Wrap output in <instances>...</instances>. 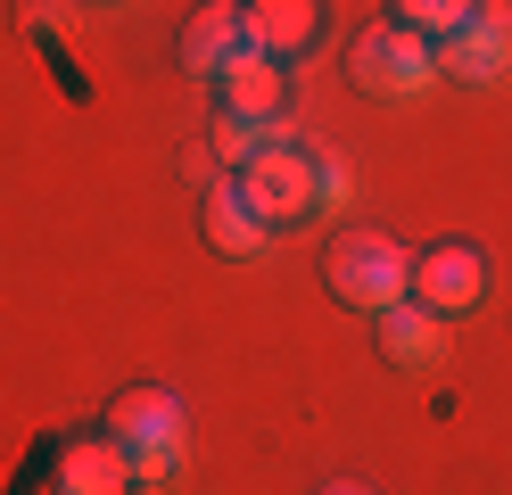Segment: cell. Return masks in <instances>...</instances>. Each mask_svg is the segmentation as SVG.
Here are the masks:
<instances>
[{
    "label": "cell",
    "mask_w": 512,
    "mask_h": 495,
    "mask_svg": "<svg viewBox=\"0 0 512 495\" xmlns=\"http://www.w3.org/2000/svg\"><path fill=\"white\" fill-rule=\"evenodd\" d=\"M108 438L133 454V479L141 487H166L174 462H182V446H190V413H182L174 388H124L116 405H108Z\"/></svg>",
    "instance_id": "cell-1"
},
{
    "label": "cell",
    "mask_w": 512,
    "mask_h": 495,
    "mask_svg": "<svg viewBox=\"0 0 512 495\" xmlns=\"http://www.w3.org/2000/svg\"><path fill=\"white\" fill-rule=\"evenodd\" d=\"M347 75H356V91H372V99H413V91L438 83V42L413 33V25H397V17H380V25L356 33Z\"/></svg>",
    "instance_id": "cell-2"
},
{
    "label": "cell",
    "mask_w": 512,
    "mask_h": 495,
    "mask_svg": "<svg viewBox=\"0 0 512 495\" xmlns=\"http://www.w3.org/2000/svg\"><path fill=\"white\" fill-rule=\"evenodd\" d=\"M323 273H331V289L347 297V306L380 314V306H397V297L413 289V256L389 240V231H347V240H331Z\"/></svg>",
    "instance_id": "cell-3"
},
{
    "label": "cell",
    "mask_w": 512,
    "mask_h": 495,
    "mask_svg": "<svg viewBox=\"0 0 512 495\" xmlns=\"http://www.w3.org/2000/svg\"><path fill=\"white\" fill-rule=\"evenodd\" d=\"M232 182H240V198L256 207V223H265V231L306 223V215H314V157H306V149H290V141H265V149H256Z\"/></svg>",
    "instance_id": "cell-4"
},
{
    "label": "cell",
    "mask_w": 512,
    "mask_h": 495,
    "mask_svg": "<svg viewBox=\"0 0 512 495\" xmlns=\"http://www.w3.org/2000/svg\"><path fill=\"white\" fill-rule=\"evenodd\" d=\"M438 75L455 83H504L512 75V0H479L463 33L438 42Z\"/></svg>",
    "instance_id": "cell-5"
},
{
    "label": "cell",
    "mask_w": 512,
    "mask_h": 495,
    "mask_svg": "<svg viewBox=\"0 0 512 495\" xmlns=\"http://www.w3.org/2000/svg\"><path fill=\"white\" fill-rule=\"evenodd\" d=\"M405 297H422L438 322H455V314H471L479 297H488V256H479L471 240L422 248V256H413V289H405Z\"/></svg>",
    "instance_id": "cell-6"
},
{
    "label": "cell",
    "mask_w": 512,
    "mask_h": 495,
    "mask_svg": "<svg viewBox=\"0 0 512 495\" xmlns=\"http://www.w3.org/2000/svg\"><path fill=\"white\" fill-rule=\"evenodd\" d=\"M323 0H240V42L265 50V58H306L314 42H323Z\"/></svg>",
    "instance_id": "cell-7"
},
{
    "label": "cell",
    "mask_w": 512,
    "mask_h": 495,
    "mask_svg": "<svg viewBox=\"0 0 512 495\" xmlns=\"http://www.w3.org/2000/svg\"><path fill=\"white\" fill-rule=\"evenodd\" d=\"M281 108H290V66H281V58H265V50H240V58L215 75V116L273 124Z\"/></svg>",
    "instance_id": "cell-8"
},
{
    "label": "cell",
    "mask_w": 512,
    "mask_h": 495,
    "mask_svg": "<svg viewBox=\"0 0 512 495\" xmlns=\"http://www.w3.org/2000/svg\"><path fill=\"white\" fill-rule=\"evenodd\" d=\"M133 454H124L108 429H91V438H67L58 446V495H133Z\"/></svg>",
    "instance_id": "cell-9"
},
{
    "label": "cell",
    "mask_w": 512,
    "mask_h": 495,
    "mask_svg": "<svg viewBox=\"0 0 512 495\" xmlns=\"http://www.w3.org/2000/svg\"><path fill=\"white\" fill-rule=\"evenodd\" d=\"M199 223H207V248H215V256H232V264L265 256V240H273V231L256 223V207L240 198V182H232V174H215V182H207V198H199Z\"/></svg>",
    "instance_id": "cell-10"
},
{
    "label": "cell",
    "mask_w": 512,
    "mask_h": 495,
    "mask_svg": "<svg viewBox=\"0 0 512 495\" xmlns=\"http://www.w3.org/2000/svg\"><path fill=\"white\" fill-rule=\"evenodd\" d=\"M240 50H248V42H240V0H207V9L182 17V66H190V75L215 83Z\"/></svg>",
    "instance_id": "cell-11"
},
{
    "label": "cell",
    "mask_w": 512,
    "mask_h": 495,
    "mask_svg": "<svg viewBox=\"0 0 512 495\" xmlns=\"http://www.w3.org/2000/svg\"><path fill=\"white\" fill-rule=\"evenodd\" d=\"M446 339V322L422 306V297H397V306H380V355L389 363H430Z\"/></svg>",
    "instance_id": "cell-12"
},
{
    "label": "cell",
    "mask_w": 512,
    "mask_h": 495,
    "mask_svg": "<svg viewBox=\"0 0 512 495\" xmlns=\"http://www.w3.org/2000/svg\"><path fill=\"white\" fill-rule=\"evenodd\" d=\"M265 149V124H240V116H215V132H207V165L215 174H240V165Z\"/></svg>",
    "instance_id": "cell-13"
},
{
    "label": "cell",
    "mask_w": 512,
    "mask_h": 495,
    "mask_svg": "<svg viewBox=\"0 0 512 495\" xmlns=\"http://www.w3.org/2000/svg\"><path fill=\"white\" fill-rule=\"evenodd\" d=\"M471 9H479V0H397V25H413V33H430V42H446V33H463L471 25Z\"/></svg>",
    "instance_id": "cell-14"
},
{
    "label": "cell",
    "mask_w": 512,
    "mask_h": 495,
    "mask_svg": "<svg viewBox=\"0 0 512 495\" xmlns=\"http://www.w3.org/2000/svg\"><path fill=\"white\" fill-rule=\"evenodd\" d=\"M314 207H323V215L347 207V165L339 157H314Z\"/></svg>",
    "instance_id": "cell-15"
},
{
    "label": "cell",
    "mask_w": 512,
    "mask_h": 495,
    "mask_svg": "<svg viewBox=\"0 0 512 495\" xmlns=\"http://www.w3.org/2000/svg\"><path fill=\"white\" fill-rule=\"evenodd\" d=\"M25 25H58V33H67L75 9H58V0H34V9H25Z\"/></svg>",
    "instance_id": "cell-16"
},
{
    "label": "cell",
    "mask_w": 512,
    "mask_h": 495,
    "mask_svg": "<svg viewBox=\"0 0 512 495\" xmlns=\"http://www.w3.org/2000/svg\"><path fill=\"white\" fill-rule=\"evenodd\" d=\"M314 495H372V487H364V479H323Z\"/></svg>",
    "instance_id": "cell-17"
}]
</instances>
